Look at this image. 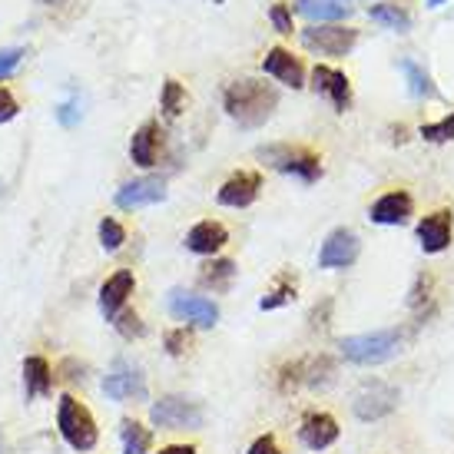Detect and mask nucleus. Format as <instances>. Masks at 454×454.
Wrapping results in <instances>:
<instances>
[{"instance_id":"obj_28","label":"nucleus","mask_w":454,"mask_h":454,"mask_svg":"<svg viewBox=\"0 0 454 454\" xmlns=\"http://www.w3.org/2000/svg\"><path fill=\"white\" fill-rule=\"evenodd\" d=\"M292 299H295V282H292L289 276H278L276 286H272V292H269V295H262L259 309H262V312H272V309L292 302Z\"/></svg>"},{"instance_id":"obj_35","label":"nucleus","mask_w":454,"mask_h":454,"mask_svg":"<svg viewBox=\"0 0 454 454\" xmlns=\"http://www.w3.org/2000/svg\"><path fill=\"white\" fill-rule=\"evenodd\" d=\"M20 57H24L20 47H13V51H0V80H7V76L20 67Z\"/></svg>"},{"instance_id":"obj_26","label":"nucleus","mask_w":454,"mask_h":454,"mask_svg":"<svg viewBox=\"0 0 454 454\" xmlns=\"http://www.w3.org/2000/svg\"><path fill=\"white\" fill-rule=\"evenodd\" d=\"M120 438H123V454H146L153 444L150 428H143L139 421H123L120 425Z\"/></svg>"},{"instance_id":"obj_41","label":"nucleus","mask_w":454,"mask_h":454,"mask_svg":"<svg viewBox=\"0 0 454 454\" xmlns=\"http://www.w3.org/2000/svg\"><path fill=\"white\" fill-rule=\"evenodd\" d=\"M0 454H4V434H0Z\"/></svg>"},{"instance_id":"obj_27","label":"nucleus","mask_w":454,"mask_h":454,"mask_svg":"<svg viewBox=\"0 0 454 454\" xmlns=\"http://www.w3.org/2000/svg\"><path fill=\"white\" fill-rule=\"evenodd\" d=\"M160 106H163V114L169 120H176L183 114V106H186V90L179 80H166L163 83V97H160Z\"/></svg>"},{"instance_id":"obj_33","label":"nucleus","mask_w":454,"mask_h":454,"mask_svg":"<svg viewBox=\"0 0 454 454\" xmlns=\"http://www.w3.org/2000/svg\"><path fill=\"white\" fill-rule=\"evenodd\" d=\"M80 116H83V110H80V97H70V100H64L60 106H57V120H60V127H76V123H80Z\"/></svg>"},{"instance_id":"obj_16","label":"nucleus","mask_w":454,"mask_h":454,"mask_svg":"<svg viewBox=\"0 0 454 454\" xmlns=\"http://www.w3.org/2000/svg\"><path fill=\"white\" fill-rule=\"evenodd\" d=\"M415 213V202L404 190H395V192H385L372 209H368V219L372 223H379V226H404L408 219Z\"/></svg>"},{"instance_id":"obj_34","label":"nucleus","mask_w":454,"mask_h":454,"mask_svg":"<svg viewBox=\"0 0 454 454\" xmlns=\"http://www.w3.org/2000/svg\"><path fill=\"white\" fill-rule=\"evenodd\" d=\"M269 20H272V27H276L278 34H292V11L286 7V4H272Z\"/></svg>"},{"instance_id":"obj_13","label":"nucleus","mask_w":454,"mask_h":454,"mask_svg":"<svg viewBox=\"0 0 454 454\" xmlns=\"http://www.w3.org/2000/svg\"><path fill=\"white\" fill-rule=\"evenodd\" d=\"M116 206L120 209H143V206H156V202L166 200V183L160 176H143L133 179L127 186L116 190Z\"/></svg>"},{"instance_id":"obj_29","label":"nucleus","mask_w":454,"mask_h":454,"mask_svg":"<svg viewBox=\"0 0 454 454\" xmlns=\"http://www.w3.org/2000/svg\"><path fill=\"white\" fill-rule=\"evenodd\" d=\"M123 242H127V229L120 226L116 219H110V215H106V219L100 223V246L106 249V253H116Z\"/></svg>"},{"instance_id":"obj_23","label":"nucleus","mask_w":454,"mask_h":454,"mask_svg":"<svg viewBox=\"0 0 454 454\" xmlns=\"http://www.w3.org/2000/svg\"><path fill=\"white\" fill-rule=\"evenodd\" d=\"M398 67H402L404 80H408V90L415 93V97H425V100H442V93H438V87H434V80H431L428 70H421V67L415 64V60H398Z\"/></svg>"},{"instance_id":"obj_24","label":"nucleus","mask_w":454,"mask_h":454,"mask_svg":"<svg viewBox=\"0 0 454 454\" xmlns=\"http://www.w3.org/2000/svg\"><path fill=\"white\" fill-rule=\"evenodd\" d=\"M232 278H236V262L232 259H213L209 265H202L200 272V282L213 292H229Z\"/></svg>"},{"instance_id":"obj_4","label":"nucleus","mask_w":454,"mask_h":454,"mask_svg":"<svg viewBox=\"0 0 454 454\" xmlns=\"http://www.w3.org/2000/svg\"><path fill=\"white\" fill-rule=\"evenodd\" d=\"M259 160L286 173V176H299L302 183H316L322 176V156L305 146H289V143H276V146H262Z\"/></svg>"},{"instance_id":"obj_36","label":"nucleus","mask_w":454,"mask_h":454,"mask_svg":"<svg viewBox=\"0 0 454 454\" xmlns=\"http://www.w3.org/2000/svg\"><path fill=\"white\" fill-rule=\"evenodd\" d=\"M17 114H20V106L13 100V93L7 87H0V123H11Z\"/></svg>"},{"instance_id":"obj_40","label":"nucleus","mask_w":454,"mask_h":454,"mask_svg":"<svg viewBox=\"0 0 454 454\" xmlns=\"http://www.w3.org/2000/svg\"><path fill=\"white\" fill-rule=\"evenodd\" d=\"M40 4H64V0H40Z\"/></svg>"},{"instance_id":"obj_38","label":"nucleus","mask_w":454,"mask_h":454,"mask_svg":"<svg viewBox=\"0 0 454 454\" xmlns=\"http://www.w3.org/2000/svg\"><path fill=\"white\" fill-rule=\"evenodd\" d=\"M156 454H196L192 444H169V448H160Z\"/></svg>"},{"instance_id":"obj_2","label":"nucleus","mask_w":454,"mask_h":454,"mask_svg":"<svg viewBox=\"0 0 454 454\" xmlns=\"http://www.w3.org/2000/svg\"><path fill=\"white\" fill-rule=\"evenodd\" d=\"M339 348L355 365H381L402 352V332L381 328V332H368V335H348L339 341Z\"/></svg>"},{"instance_id":"obj_15","label":"nucleus","mask_w":454,"mask_h":454,"mask_svg":"<svg viewBox=\"0 0 454 454\" xmlns=\"http://www.w3.org/2000/svg\"><path fill=\"white\" fill-rule=\"evenodd\" d=\"M133 289H137V276H133L129 269H120V272H114V276L103 282L100 286V312L106 322H114V318L123 312V305H127V299L133 295Z\"/></svg>"},{"instance_id":"obj_8","label":"nucleus","mask_w":454,"mask_h":454,"mask_svg":"<svg viewBox=\"0 0 454 454\" xmlns=\"http://www.w3.org/2000/svg\"><path fill=\"white\" fill-rule=\"evenodd\" d=\"M395 404H398V388H391L385 381H368L358 388L352 408L358 421H379L395 411Z\"/></svg>"},{"instance_id":"obj_21","label":"nucleus","mask_w":454,"mask_h":454,"mask_svg":"<svg viewBox=\"0 0 454 454\" xmlns=\"http://www.w3.org/2000/svg\"><path fill=\"white\" fill-rule=\"evenodd\" d=\"M24 391L27 398H47L53 391V368L47 358L40 355L24 358Z\"/></svg>"},{"instance_id":"obj_25","label":"nucleus","mask_w":454,"mask_h":454,"mask_svg":"<svg viewBox=\"0 0 454 454\" xmlns=\"http://www.w3.org/2000/svg\"><path fill=\"white\" fill-rule=\"evenodd\" d=\"M368 17H372L375 24H385V27H391V30H398V34L411 30V13L404 11V7H398V4H372V7H368Z\"/></svg>"},{"instance_id":"obj_14","label":"nucleus","mask_w":454,"mask_h":454,"mask_svg":"<svg viewBox=\"0 0 454 454\" xmlns=\"http://www.w3.org/2000/svg\"><path fill=\"white\" fill-rule=\"evenodd\" d=\"M451 229H454V215L451 209H438V213L425 215L418 223V242L428 255H438L451 246Z\"/></svg>"},{"instance_id":"obj_12","label":"nucleus","mask_w":454,"mask_h":454,"mask_svg":"<svg viewBox=\"0 0 454 454\" xmlns=\"http://www.w3.org/2000/svg\"><path fill=\"white\" fill-rule=\"evenodd\" d=\"M312 90L322 93V97H328L339 114H345V110L352 106V83H348V76L341 74V70H335V67L318 64L316 70H312Z\"/></svg>"},{"instance_id":"obj_30","label":"nucleus","mask_w":454,"mask_h":454,"mask_svg":"<svg viewBox=\"0 0 454 454\" xmlns=\"http://www.w3.org/2000/svg\"><path fill=\"white\" fill-rule=\"evenodd\" d=\"M421 137L428 139V143H448V139H454V114H448L438 123H425Z\"/></svg>"},{"instance_id":"obj_5","label":"nucleus","mask_w":454,"mask_h":454,"mask_svg":"<svg viewBox=\"0 0 454 454\" xmlns=\"http://www.w3.org/2000/svg\"><path fill=\"white\" fill-rule=\"evenodd\" d=\"M150 421L156 425V428H166V431L202 428L206 411H202L200 402L179 398V395H166V398H160V402L150 404Z\"/></svg>"},{"instance_id":"obj_19","label":"nucleus","mask_w":454,"mask_h":454,"mask_svg":"<svg viewBox=\"0 0 454 454\" xmlns=\"http://www.w3.org/2000/svg\"><path fill=\"white\" fill-rule=\"evenodd\" d=\"M229 242V232L223 223H213V219H202L186 232V249L196 255H215L223 246Z\"/></svg>"},{"instance_id":"obj_18","label":"nucleus","mask_w":454,"mask_h":454,"mask_svg":"<svg viewBox=\"0 0 454 454\" xmlns=\"http://www.w3.org/2000/svg\"><path fill=\"white\" fill-rule=\"evenodd\" d=\"M299 442L309 448V451H325L332 444L339 442V421L325 411H316V415H309L302 421V428H299Z\"/></svg>"},{"instance_id":"obj_22","label":"nucleus","mask_w":454,"mask_h":454,"mask_svg":"<svg viewBox=\"0 0 454 454\" xmlns=\"http://www.w3.org/2000/svg\"><path fill=\"white\" fill-rule=\"evenodd\" d=\"M295 13H302L309 17L312 24H322V20H345L352 7L348 4H341V0H295Z\"/></svg>"},{"instance_id":"obj_6","label":"nucleus","mask_w":454,"mask_h":454,"mask_svg":"<svg viewBox=\"0 0 454 454\" xmlns=\"http://www.w3.org/2000/svg\"><path fill=\"white\" fill-rule=\"evenodd\" d=\"M103 391L106 398L114 402H146L150 398V388H146V375L139 372V365L127 362V358H116L110 375L103 379Z\"/></svg>"},{"instance_id":"obj_17","label":"nucleus","mask_w":454,"mask_h":454,"mask_svg":"<svg viewBox=\"0 0 454 454\" xmlns=\"http://www.w3.org/2000/svg\"><path fill=\"white\" fill-rule=\"evenodd\" d=\"M262 70L269 76H276L278 83H286L292 90H302L305 87V67L299 57H292L286 47H272V51L265 53L262 60Z\"/></svg>"},{"instance_id":"obj_7","label":"nucleus","mask_w":454,"mask_h":454,"mask_svg":"<svg viewBox=\"0 0 454 454\" xmlns=\"http://www.w3.org/2000/svg\"><path fill=\"white\" fill-rule=\"evenodd\" d=\"M302 43L309 51L325 53V57H345L352 53V47L358 43V30L355 27H305L302 30Z\"/></svg>"},{"instance_id":"obj_32","label":"nucleus","mask_w":454,"mask_h":454,"mask_svg":"<svg viewBox=\"0 0 454 454\" xmlns=\"http://www.w3.org/2000/svg\"><path fill=\"white\" fill-rule=\"evenodd\" d=\"M114 325L123 339H139V335H143V322H139L137 312H120V316L114 318Z\"/></svg>"},{"instance_id":"obj_39","label":"nucleus","mask_w":454,"mask_h":454,"mask_svg":"<svg viewBox=\"0 0 454 454\" xmlns=\"http://www.w3.org/2000/svg\"><path fill=\"white\" fill-rule=\"evenodd\" d=\"M442 4H448V0H428V7H442Z\"/></svg>"},{"instance_id":"obj_11","label":"nucleus","mask_w":454,"mask_h":454,"mask_svg":"<svg viewBox=\"0 0 454 454\" xmlns=\"http://www.w3.org/2000/svg\"><path fill=\"white\" fill-rule=\"evenodd\" d=\"M259 190H262V176L253 173V169H242L236 176H229L219 192H215V202L219 206H229V209H246L259 200Z\"/></svg>"},{"instance_id":"obj_10","label":"nucleus","mask_w":454,"mask_h":454,"mask_svg":"<svg viewBox=\"0 0 454 454\" xmlns=\"http://www.w3.org/2000/svg\"><path fill=\"white\" fill-rule=\"evenodd\" d=\"M169 312H173V318H179V322H192V325H200V328H213L215 322H219L215 302L202 299V295H192V292H183V289L169 292Z\"/></svg>"},{"instance_id":"obj_1","label":"nucleus","mask_w":454,"mask_h":454,"mask_svg":"<svg viewBox=\"0 0 454 454\" xmlns=\"http://www.w3.org/2000/svg\"><path fill=\"white\" fill-rule=\"evenodd\" d=\"M276 106H278V90L272 83H265V80L246 76V80H236V83L226 87V114L242 129L262 127Z\"/></svg>"},{"instance_id":"obj_20","label":"nucleus","mask_w":454,"mask_h":454,"mask_svg":"<svg viewBox=\"0 0 454 454\" xmlns=\"http://www.w3.org/2000/svg\"><path fill=\"white\" fill-rule=\"evenodd\" d=\"M160 123L156 120H146L143 127L133 133V139H129V156H133V163L139 166V169H150V166H156V156H160Z\"/></svg>"},{"instance_id":"obj_9","label":"nucleus","mask_w":454,"mask_h":454,"mask_svg":"<svg viewBox=\"0 0 454 454\" xmlns=\"http://www.w3.org/2000/svg\"><path fill=\"white\" fill-rule=\"evenodd\" d=\"M362 253V242L352 229H332L318 249V269H348Z\"/></svg>"},{"instance_id":"obj_31","label":"nucleus","mask_w":454,"mask_h":454,"mask_svg":"<svg viewBox=\"0 0 454 454\" xmlns=\"http://www.w3.org/2000/svg\"><path fill=\"white\" fill-rule=\"evenodd\" d=\"M166 352L173 355V358H179V355H186L190 352V341L192 335L186 332V328H173V332H166Z\"/></svg>"},{"instance_id":"obj_37","label":"nucleus","mask_w":454,"mask_h":454,"mask_svg":"<svg viewBox=\"0 0 454 454\" xmlns=\"http://www.w3.org/2000/svg\"><path fill=\"white\" fill-rule=\"evenodd\" d=\"M246 454H282V451H278L276 434H259V438L249 444V451H246Z\"/></svg>"},{"instance_id":"obj_3","label":"nucleus","mask_w":454,"mask_h":454,"mask_svg":"<svg viewBox=\"0 0 454 454\" xmlns=\"http://www.w3.org/2000/svg\"><path fill=\"white\" fill-rule=\"evenodd\" d=\"M57 428H60V438H64L74 451H93V448H97V438H100L90 408L83 402H76L74 395H64V398H60Z\"/></svg>"}]
</instances>
